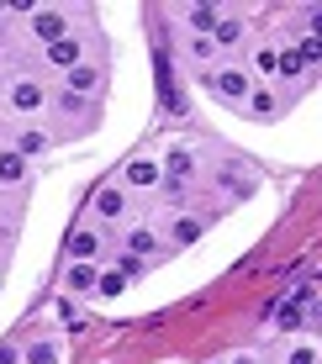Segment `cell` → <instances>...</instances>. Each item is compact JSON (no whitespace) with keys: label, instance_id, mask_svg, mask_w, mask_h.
Returning <instances> with one entry per match:
<instances>
[{"label":"cell","instance_id":"6da1fadb","mask_svg":"<svg viewBox=\"0 0 322 364\" xmlns=\"http://www.w3.org/2000/svg\"><path fill=\"white\" fill-rule=\"evenodd\" d=\"M6 106H11V111H21V117H32V111H43V106H48V90H43L37 80H11Z\"/></svg>","mask_w":322,"mask_h":364},{"label":"cell","instance_id":"7a4b0ae2","mask_svg":"<svg viewBox=\"0 0 322 364\" xmlns=\"http://www.w3.org/2000/svg\"><path fill=\"white\" fill-rule=\"evenodd\" d=\"M159 95H164V111L169 117H185V95H180V85H175V74H169V53H159Z\"/></svg>","mask_w":322,"mask_h":364},{"label":"cell","instance_id":"3957f363","mask_svg":"<svg viewBox=\"0 0 322 364\" xmlns=\"http://www.w3.org/2000/svg\"><path fill=\"white\" fill-rule=\"evenodd\" d=\"M212 85H217V90L227 95V100H249V90H254V80H249L243 69H222Z\"/></svg>","mask_w":322,"mask_h":364},{"label":"cell","instance_id":"277c9868","mask_svg":"<svg viewBox=\"0 0 322 364\" xmlns=\"http://www.w3.org/2000/svg\"><path fill=\"white\" fill-rule=\"evenodd\" d=\"M64 11H32V32L43 37V43H58V37H64Z\"/></svg>","mask_w":322,"mask_h":364},{"label":"cell","instance_id":"5b68a950","mask_svg":"<svg viewBox=\"0 0 322 364\" xmlns=\"http://www.w3.org/2000/svg\"><path fill=\"white\" fill-rule=\"evenodd\" d=\"M95 248H101V237H95L90 228H74V232H69V259H74V264H90Z\"/></svg>","mask_w":322,"mask_h":364},{"label":"cell","instance_id":"8992f818","mask_svg":"<svg viewBox=\"0 0 322 364\" xmlns=\"http://www.w3.org/2000/svg\"><path fill=\"white\" fill-rule=\"evenodd\" d=\"M122 180H127L132 191H154V185H159V164H154V159H132Z\"/></svg>","mask_w":322,"mask_h":364},{"label":"cell","instance_id":"52a82bcc","mask_svg":"<svg viewBox=\"0 0 322 364\" xmlns=\"http://www.w3.org/2000/svg\"><path fill=\"white\" fill-rule=\"evenodd\" d=\"M80 43H74V37H58V43H48V64H53V69H74V64H80Z\"/></svg>","mask_w":322,"mask_h":364},{"label":"cell","instance_id":"ba28073f","mask_svg":"<svg viewBox=\"0 0 322 364\" xmlns=\"http://www.w3.org/2000/svg\"><path fill=\"white\" fill-rule=\"evenodd\" d=\"M64 74H69V95H90L95 85H101V69H95V64H74Z\"/></svg>","mask_w":322,"mask_h":364},{"label":"cell","instance_id":"9c48e42d","mask_svg":"<svg viewBox=\"0 0 322 364\" xmlns=\"http://www.w3.org/2000/svg\"><path fill=\"white\" fill-rule=\"evenodd\" d=\"M95 280H101V269H95V264H69V274H64L69 296H85V291H95Z\"/></svg>","mask_w":322,"mask_h":364},{"label":"cell","instance_id":"30bf717a","mask_svg":"<svg viewBox=\"0 0 322 364\" xmlns=\"http://www.w3.org/2000/svg\"><path fill=\"white\" fill-rule=\"evenodd\" d=\"M95 211H101V217H122V211H127L122 185H101V191H95Z\"/></svg>","mask_w":322,"mask_h":364},{"label":"cell","instance_id":"8fae6325","mask_svg":"<svg viewBox=\"0 0 322 364\" xmlns=\"http://www.w3.org/2000/svg\"><path fill=\"white\" fill-rule=\"evenodd\" d=\"M21 180H27V159L0 148V185H21Z\"/></svg>","mask_w":322,"mask_h":364},{"label":"cell","instance_id":"7c38bea8","mask_svg":"<svg viewBox=\"0 0 322 364\" xmlns=\"http://www.w3.org/2000/svg\"><path fill=\"white\" fill-rule=\"evenodd\" d=\"M185 21L195 27V37H206V32L222 21V6H190V11H185Z\"/></svg>","mask_w":322,"mask_h":364},{"label":"cell","instance_id":"4fadbf2b","mask_svg":"<svg viewBox=\"0 0 322 364\" xmlns=\"http://www.w3.org/2000/svg\"><path fill=\"white\" fill-rule=\"evenodd\" d=\"M43 148H48V132H43V127H21V132H16V148H11V154L32 159V154H43Z\"/></svg>","mask_w":322,"mask_h":364},{"label":"cell","instance_id":"5bb4252c","mask_svg":"<svg viewBox=\"0 0 322 364\" xmlns=\"http://www.w3.org/2000/svg\"><path fill=\"white\" fill-rule=\"evenodd\" d=\"M238 43H243V21L222 16L217 27H212V48H238Z\"/></svg>","mask_w":322,"mask_h":364},{"label":"cell","instance_id":"9a60e30c","mask_svg":"<svg viewBox=\"0 0 322 364\" xmlns=\"http://www.w3.org/2000/svg\"><path fill=\"white\" fill-rule=\"evenodd\" d=\"M249 111H254L259 122H269V117H275V111H280L275 90H259V85H254V90H249Z\"/></svg>","mask_w":322,"mask_h":364},{"label":"cell","instance_id":"2e32d148","mask_svg":"<svg viewBox=\"0 0 322 364\" xmlns=\"http://www.w3.org/2000/svg\"><path fill=\"white\" fill-rule=\"evenodd\" d=\"M154 248H159L154 232H148V228H132V237H127V254H132V259H148Z\"/></svg>","mask_w":322,"mask_h":364},{"label":"cell","instance_id":"e0dca14e","mask_svg":"<svg viewBox=\"0 0 322 364\" xmlns=\"http://www.w3.org/2000/svg\"><path fill=\"white\" fill-rule=\"evenodd\" d=\"M195 237H201V217H180L175 222V243L185 248V243H195Z\"/></svg>","mask_w":322,"mask_h":364},{"label":"cell","instance_id":"ac0fdd59","mask_svg":"<svg viewBox=\"0 0 322 364\" xmlns=\"http://www.w3.org/2000/svg\"><path fill=\"white\" fill-rule=\"evenodd\" d=\"M222 185H227V196H249V174L238 169H222Z\"/></svg>","mask_w":322,"mask_h":364},{"label":"cell","instance_id":"d6986e66","mask_svg":"<svg viewBox=\"0 0 322 364\" xmlns=\"http://www.w3.org/2000/svg\"><path fill=\"white\" fill-rule=\"evenodd\" d=\"M95 291H101V296H122V291H127V280L111 269V274H101V280H95Z\"/></svg>","mask_w":322,"mask_h":364},{"label":"cell","instance_id":"ffe728a7","mask_svg":"<svg viewBox=\"0 0 322 364\" xmlns=\"http://www.w3.org/2000/svg\"><path fill=\"white\" fill-rule=\"evenodd\" d=\"M117 264H122V269H117V274H122V280H138V274L148 269V264H143V259H132V254H122V259H117Z\"/></svg>","mask_w":322,"mask_h":364},{"label":"cell","instance_id":"44dd1931","mask_svg":"<svg viewBox=\"0 0 322 364\" xmlns=\"http://www.w3.org/2000/svg\"><path fill=\"white\" fill-rule=\"evenodd\" d=\"M306 64H301V58H296V53H286V58H275V74H286V80H296V74H301Z\"/></svg>","mask_w":322,"mask_h":364},{"label":"cell","instance_id":"7402d4cb","mask_svg":"<svg viewBox=\"0 0 322 364\" xmlns=\"http://www.w3.org/2000/svg\"><path fill=\"white\" fill-rule=\"evenodd\" d=\"M275 322H280V328H301V311H296V306H291V301H286V306H280V311H275Z\"/></svg>","mask_w":322,"mask_h":364},{"label":"cell","instance_id":"603a6c76","mask_svg":"<svg viewBox=\"0 0 322 364\" xmlns=\"http://www.w3.org/2000/svg\"><path fill=\"white\" fill-rule=\"evenodd\" d=\"M27 364H58V354H53V348H32Z\"/></svg>","mask_w":322,"mask_h":364},{"label":"cell","instance_id":"cb8c5ba5","mask_svg":"<svg viewBox=\"0 0 322 364\" xmlns=\"http://www.w3.org/2000/svg\"><path fill=\"white\" fill-rule=\"evenodd\" d=\"M190 53H195V58H212L217 48H212V37H195V43H190Z\"/></svg>","mask_w":322,"mask_h":364},{"label":"cell","instance_id":"d4e9b609","mask_svg":"<svg viewBox=\"0 0 322 364\" xmlns=\"http://www.w3.org/2000/svg\"><path fill=\"white\" fill-rule=\"evenodd\" d=\"M16 359H21V348H16V343H0V364H16Z\"/></svg>","mask_w":322,"mask_h":364},{"label":"cell","instance_id":"484cf974","mask_svg":"<svg viewBox=\"0 0 322 364\" xmlns=\"http://www.w3.org/2000/svg\"><path fill=\"white\" fill-rule=\"evenodd\" d=\"M0 64H6V53H0Z\"/></svg>","mask_w":322,"mask_h":364}]
</instances>
